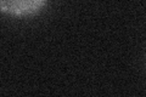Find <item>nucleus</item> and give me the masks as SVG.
Returning <instances> with one entry per match:
<instances>
[{
  "label": "nucleus",
  "mask_w": 146,
  "mask_h": 97,
  "mask_svg": "<svg viewBox=\"0 0 146 97\" xmlns=\"http://www.w3.org/2000/svg\"><path fill=\"white\" fill-rule=\"evenodd\" d=\"M46 3L48 0H0V9L7 15L26 17L38 13Z\"/></svg>",
  "instance_id": "obj_1"
}]
</instances>
